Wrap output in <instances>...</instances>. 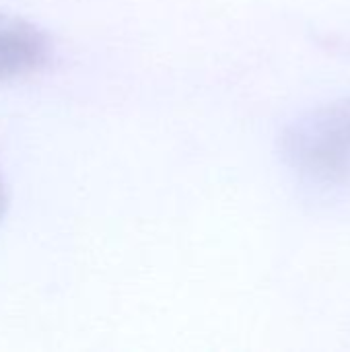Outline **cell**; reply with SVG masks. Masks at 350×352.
<instances>
[{
	"label": "cell",
	"mask_w": 350,
	"mask_h": 352,
	"mask_svg": "<svg viewBox=\"0 0 350 352\" xmlns=\"http://www.w3.org/2000/svg\"><path fill=\"white\" fill-rule=\"evenodd\" d=\"M283 157L318 194L350 190V97L297 118L283 136Z\"/></svg>",
	"instance_id": "1"
},
{
	"label": "cell",
	"mask_w": 350,
	"mask_h": 352,
	"mask_svg": "<svg viewBox=\"0 0 350 352\" xmlns=\"http://www.w3.org/2000/svg\"><path fill=\"white\" fill-rule=\"evenodd\" d=\"M47 52V39L35 27L0 14V78L37 70Z\"/></svg>",
	"instance_id": "2"
},
{
	"label": "cell",
	"mask_w": 350,
	"mask_h": 352,
	"mask_svg": "<svg viewBox=\"0 0 350 352\" xmlns=\"http://www.w3.org/2000/svg\"><path fill=\"white\" fill-rule=\"evenodd\" d=\"M4 206H6V194H4V186H2V182H0V219H2Z\"/></svg>",
	"instance_id": "3"
}]
</instances>
